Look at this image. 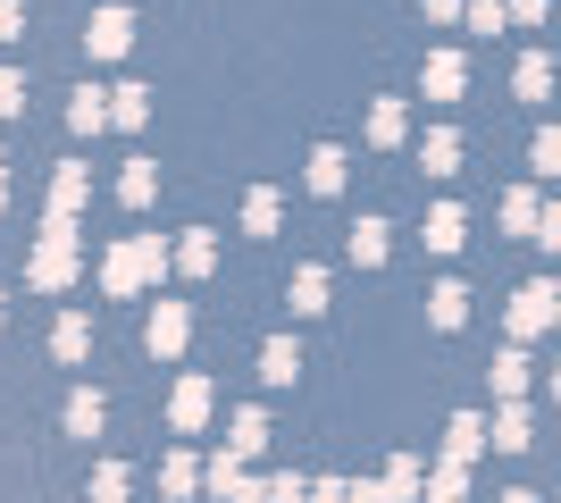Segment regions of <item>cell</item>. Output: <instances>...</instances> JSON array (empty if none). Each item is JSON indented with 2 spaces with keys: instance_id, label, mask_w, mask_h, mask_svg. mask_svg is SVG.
<instances>
[{
  "instance_id": "cell-27",
  "label": "cell",
  "mask_w": 561,
  "mask_h": 503,
  "mask_svg": "<svg viewBox=\"0 0 561 503\" xmlns=\"http://www.w3.org/2000/svg\"><path fill=\"white\" fill-rule=\"evenodd\" d=\"M402 101H369V144H402Z\"/></svg>"
},
{
  "instance_id": "cell-6",
  "label": "cell",
  "mask_w": 561,
  "mask_h": 503,
  "mask_svg": "<svg viewBox=\"0 0 561 503\" xmlns=\"http://www.w3.org/2000/svg\"><path fill=\"white\" fill-rule=\"evenodd\" d=\"M210 403H218V395H210V378H185L176 395H168V428H176V436H202Z\"/></svg>"
},
{
  "instance_id": "cell-26",
  "label": "cell",
  "mask_w": 561,
  "mask_h": 503,
  "mask_svg": "<svg viewBox=\"0 0 561 503\" xmlns=\"http://www.w3.org/2000/svg\"><path fill=\"white\" fill-rule=\"evenodd\" d=\"M512 84H519V93H528V101H545V93H553V59H545V50H528Z\"/></svg>"
},
{
  "instance_id": "cell-19",
  "label": "cell",
  "mask_w": 561,
  "mask_h": 503,
  "mask_svg": "<svg viewBox=\"0 0 561 503\" xmlns=\"http://www.w3.org/2000/svg\"><path fill=\"white\" fill-rule=\"evenodd\" d=\"M294 311H328V268H319V261H302V268H294Z\"/></svg>"
},
{
  "instance_id": "cell-4",
  "label": "cell",
  "mask_w": 561,
  "mask_h": 503,
  "mask_svg": "<svg viewBox=\"0 0 561 503\" xmlns=\"http://www.w3.org/2000/svg\"><path fill=\"white\" fill-rule=\"evenodd\" d=\"M84 50H93V59H126V50H135V9H93Z\"/></svg>"
},
{
  "instance_id": "cell-21",
  "label": "cell",
  "mask_w": 561,
  "mask_h": 503,
  "mask_svg": "<svg viewBox=\"0 0 561 503\" xmlns=\"http://www.w3.org/2000/svg\"><path fill=\"white\" fill-rule=\"evenodd\" d=\"M519 386H528V353H519V344H503V353H494V395H503V403H519Z\"/></svg>"
},
{
  "instance_id": "cell-37",
  "label": "cell",
  "mask_w": 561,
  "mask_h": 503,
  "mask_svg": "<svg viewBox=\"0 0 561 503\" xmlns=\"http://www.w3.org/2000/svg\"><path fill=\"white\" fill-rule=\"evenodd\" d=\"M25 34V0H0V43H18Z\"/></svg>"
},
{
  "instance_id": "cell-24",
  "label": "cell",
  "mask_w": 561,
  "mask_h": 503,
  "mask_svg": "<svg viewBox=\"0 0 561 503\" xmlns=\"http://www.w3.org/2000/svg\"><path fill=\"white\" fill-rule=\"evenodd\" d=\"M386 236H394L386 218H360V227H352V261H360V268H377V261H386Z\"/></svg>"
},
{
  "instance_id": "cell-1",
  "label": "cell",
  "mask_w": 561,
  "mask_h": 503,
  "mask_svg": "<svg viewBox=\"0 0 561 503\" xmlns=\"http://www.w3.org/2000/svg\"><path fill=\"white\" fill-rule=\"evenodd\" d=\"M168 268V243L160 236H126V243H110V261H101V286L126 302V294H142L151 277Z\"/></svg>"
},
{
  "instance_id": "cell-28",
  "label": "cell",
  "mask_w": 561,
  "mask_h": 503,
  "mask_svg": "<svg viewBox=\"0 0 561 503\" xmlns=\"http://www.w3.org/2000/svg\"><path fill=\"white\" fill-rule=\"evenodd\" d=\"M160 487H168V495H193V487H202V461H193V454H168L160 461Z\"/></svg>"
},
{
  "instance_id": "cell-11",
  "label": "cell",
  "mask_w": 561,
  "mask_h": 503,
  "mask_svg": "<svg viewBox=\"0 0 561 503\" xmlns=\"http://www.w3.org/2000/svg\"><path fill=\"white\" fill-rule=\"evenodd\" d=\"M420 84H427V93H436V101H453V93H461V84H469V59H461V50H436Z\"/></svg>"
},
{
  "instance_id": "cell-34",
  "label": "cell",
  "mask_w": 561,
  "mask_h": 503,
  "mask_svg": "<svg viewBox=\"0 0 561 503\" xmlns=\"http://www.w3.org/2000/svg\"><path fill=\"white\" fill-rule=\"evenodd\" d=\"M420 503H461V470H453V461H445V470H436V479L420 487Z\"/></svg>"
},
{
  "instance_id": "cell-41",
  "label": "cell",
  "mask_w": 561,
  "mask_h": 503,
  "mask_svg": "<svg viewBox=\"0 0 561 503\" xmlns=\"http://www.w3.org/2000/svg\"><path fill=\"white\" fill-rule=\"evenodd\" d=\"M420 9H427V18H461L469 0H420Z\"/></svg>"
},
{
  "instance_id": "cell-15",
  "label": "cell",
  "mask_w": 561,
  "mask_h": 503,
  "mask_svg": "<svg viewBox=\"0 0 561 503\" xmlns=\"http://www.w3.org/2000/svg\"><path fill=\"white\" fill-rule=\"evenodd\" d=\"M420 160H427V176H453V168H461V135H453V126H427Z\"/></svg>"
},
{
  "instance_id": "cell-23",
  "label": "cell",
  "mask_w": 561,
  "mask_h": 503,
  "mask_svg": "<svg viewBox=\"0 0 561 503\" xmlns=\"http://www.w3.org/2000/svg\"><path fill=\"white\" fill-rule=\"evenodd\" d=\"M427 319H436V328H461V319H469V286H453V277H445V286L427 294Z\"/></svg>"
},
{
  "instance_id": "cell-2",
  "label": "cell",
  "mask_w": 561,
  "mask_h": 503,
  "mask_svg": "<svg viewBox=\"0 0 561 503\" xmlns=\"http://www.w3.org/2000/svg\"><path fill=\"white\" fill-rule=\"evenodd\" d=\"M76 268H84L76 218H50V227H43V243H34V261H25V277H34L43 294H59V286H76Z\"/></svg>"
},
{
  "instance_id": "cell-42",
  "label": "cell",
  "mask_w": 561,
  "mask_h": 503,
  "mask_svg": "<svg viewBox=\"0 0 561 503\" xmlns=\"http://www.w3.org/2000/svg\"><path fill=\"white\" fill-rule=\"evenodd\" d=\"M545 9H553V0H512V18H528V25H537Z\"/></svg>"
},
{
  "instance_id": "cell-43",
  "label": "cell",
  "mask_w": 561,
  "mask_h": 503,
  "mask_svg": "<svg viewBox=\"0 0 561 503\" xmlns=\"http://www.w3.org/2000/svg\"><path fill=\"white\" fill-rule=\"evenodd\" d=\"M0 210H9V160H0Z\"/></svg>"
},
{
  "instance_id": "cell-36",
  "label": "cell",
  "mask_w": 561,
  "mask_h": 503,
  "mask_svg": "<svg viewBox=\"0 0 561 503\" xmlns=\"http://www.w3.org/2000/svg\"><path fill=\"white\" fill-rule=\"evenodd\" d=\"M537 218H545L537 193H512V202H503V227H537Z\"/></svg>"
},
{
  "instance_id": "cell-35",
  "label": "cell",
  "mask_w": 561,
  "mask_h": 503,
  "mask_svg": "<svg viewBox=\"0 0 561 503\" xmlns=\"http://www.w3.org/2000/svg\"><path fill=\"white\" fill-rule=\"evenodd\" d=\"M0 118H25V76L0 68Z\"/></svg>"
},
{
  "instance_id": "cell-3",
  "label": "cell",
  "mask_w": 561,
  "mask_h": 503,
  "mask_svg": "<svg viewBox=\"0 0 561 503\" xmlns=\"http://www.w3.org/2000/svg\"><path fill=\"white\" fill-rule=\"evenodd\" d=\"M142 344H151L160 361H176V353L193 344V311H185V302H151V319H142Z\"/></svg>"
},
{
  "instance_id": "cell-17",
  "label": "cell",
  "mask_w": 561,
  "mask_h": 503,
  "mask_svg": "<svg viewBox=\"0 0 561 503\" xmlns=\"http://www.w3.org/2000/svg\"><path fill=\"white\" fill-rule=\"evenodd\" d=\"M110 126H151V84H117L110 93Z\"/></svg>"
},
{
  "instance_id": "cell-30",
  "label": "cell",
  "mask_w": 561,
  "mask_h": 503,
  "mask_svg": "<svg viewBox=\"0 0 561 503\" xmlns=\"http://www.w3.org/2000/svg\"><path fill=\"white\" fill-rule=\"evenodd\" d=\"M126 487H135L126 461H101V470H93V503H126Z\"/></svg>"
},
{
  "instance_id": "cell-46",
  "label": "cell",
  "mask_w": 561,
  "mask_h": 503,
  "mask_svg": "<svg viewBox=\"0 0 561 503\" xmlns=\"http://www.w3.org/2000/svg\"><path fill=\"white\" fill-rule=\"evenodd\" d=\"M0 328H9V294H0Z\"/></svg>"
},
{
  "instance_id": "cell-7",
  "label": "cell",
  "mask_w": 561,
  "mask_h": 503,
  "mask_svg": "<svg viewBox=\"0 0 561 503\" xmlns=\"http://www.w3.org/2000/svg\"><path fill=\"white\" fill-rule=\"evenodd\" d=\"M478 454H486V420H478V411H461V420L445 428V461H453V470H469Z\"/></svg>"
},
{
  "instance_id": "cell-44",
  "label": "cell",
  "mask_w": 561,
  "mask_h": 503,
  "mask_svg": "<svg viewBox=\"0 0 561 503\" xmlns=\"http://www.w3.org/2000/svg\"><path fill=\"white\" fill-rule=\"evenodd\" d=\"M494 503H537V495H519V487H512V495H494Z\"/></svg>"
},
{
  "instance_id": "cell-38",
  "label": "cell",
  "mask_w": 561,
  "mask_h": 503,
  "mask_svg": "<svg viewBox=\"0 0 561 503\" xmlns=\"http://www.w3.org/2000/svg\"><path fill=\"white\" fill-rule=\"evenodd\" d=\"M537 243H545V252H561V210H545V218H537Z\"/></svg>"
},
{
  "instance_id": "cell-31",
  "label": "cell",
  "mask_w": 561,
  "mask_h": 503,
  "mask_svg": "<svg viewBox=\"0 0 561 503\" xmlns=\"http://www.w3.org/2000/svg\"><path fill=\"white\" fill-rule=\"evenodd\" d=\"M494 445H503V454H528V411H519V403H503V420H494Z\"/></svg>"
},
{
  "instance_id": "cell-45",
  "label": "cell",
  "mask_w": 561,
  "mask_h": 503,
  "mask_svg": "<svg viewBox=\"0 0 561 503\" xmlns=\"http://www.w3.org/2000/svg\"><path fill=\"white\" fill-rule=\"evenodd\" d=\"M553 403H561V361H553Z\"/></svg>"
},
{
  "instance_id": "cell-13",
  "label": "cell",
  "mask_w": 561,
  "mask_h": 503,
  "mask_svg": "<svg viewBox=\"0 0 561 503\" xmlns=\"http://www.w3.org/2000/svg\"><path fill=\"white\" fill-rule=\"evenodd\" d=\"M101 428H110V403H101L93 386H76L68 395V436H101Z\"/></svg>"
},
{
  "instance_id": "cell-20",
  "label": "cell",
  "mask_w": 561,
  "mask_h": 503,
  "mask_svg": "<svg viewBox=\"0 0 561 503\" xmlns=\"http://www.w3.org/2000/svg\"><path fill=\"white\" fill-rule=\"evenodd\" d=\"M151 193H160V168H151V160H126V176H117V202H126V210H142Z\"/></svg>"
},
{
  "instance_id": "cell-5",
  "label": "cell",
  "mask_w": 561,
  "mask_h": 503,
  "mask_svg": "<svg viewBox=\"0 0 561 503\" xmlns=\"http://www.w3.org/2000/svg\"><path fill=\"white\" fill-rule=\"evenodd\" d=\"M553 319H561V294H553V286H519V302H512V344L545 335Z\"/></svg>"
},
{
  "instance_id": "cell-8",
  "label": "cell",
  "mask_w": 561,
  "mask_h": 503,
  "mask_svg": "<svg viewBox=\"0 0 561 503\" xmlns=\"http://www.w3.org/2000/svg\"><path fill=\"white\" fill-rule=\"evenodd\" d=\"M84 193H93V176H84L76 160H59V176H50V218H76V210H84Z\"/></svg>"
},
{
  "instance_id": "cell-10",
  "label": "cell",
  "mask_w": 561,
  "mask_h": 503,
  "mask_svg": "<svg viewBox=\"0 0 561 503\" xmlns=\"http://www.w3.org/2000/svg\"><path fill=\"white\" fill-rule=\"evenodd\" d=\"M294 378H302V353H294L285 335H268V344H260V386H294Z\"/></svg>"
},
{
  "instance_id": "cell-14",
  "label": "cell",
  "mask_w": 561,
  "mask_h": 503,
  "mask_svg": "<svg viewBox=\"0 0 561 503\" xmlns=\"http://www.w3.org/2000/svg\"><path fill=\"white\" fill-rule=\"evenodd\" d=\"M50 353H59V361H84V353H93V319L68 311L59 328H50Z\"/></svg>"
},
{
  "instance_id": "cell-25",
  "label": "cell",
  "mask_w": 561,
  "mask_h": 503,
  "mask_svg": "<svg viewBox=\"0 0 561 503\" xmlns=\"http://www.w3.org/2000/svg\"><path fill=\"white\" fill-rule=\"evenodd\" d=\"M427 252H461V210H453V202L427 210Z\"/></svg>"
},
{
  "instance_id": "cell-18",
  "label": "cell",
  "mask_w": 561,
  "mask_h": 503,
  "mask_svg": "<svg viewBox=\"0 0 561 503\" xmlns=\"http://www.w3.org/2000/svg\"><path fill=\"white\" fill-rule=\"evenodd\" d=\"M227 454H234V461L268 454V420H260V411H234V436H227Z\"/></svg>"
},
{
  "instance_id": "cell-39",
  "label": "cell",
  "mask_w": 561,
  "mask_h": 503,
  "mask_svg": "<svg viewBox=\"0 0 561 503\" xmlns=\"http://www.w3.org/2000/svg\"><path fill=\"white\" fill-rule=\"evenodd\" d=\"M310 503H352V487L344 479H319V487H310Z\"/></svg>"
},
{
  "instance_id": "cell-32",
  "label": "cell",
  "mask_w": 561,
  "mask_h": 503,
  "mask_svg": "<svg viewBox=\"0 0 561 503\" xmlns=\"http://www.w3.org/2000/svg\"><path fill=\"white\" fill-rule=\"evenodd\" d=\"M461 18L478 25V34H503V18H512V0H469Z\"/></svg>"
},
{
  "instance_id": "cell-9",
  "label": "cell",
  "mask_w": 561,
  "mask_h": 503,
  "mask_svg": "<svg viewBox=\"0 0 561 503\" xmlns=\"http://www.w3.org/2000/svg\"><path fill=\"white\" fill-rule=\"evenodd\" d=\"M168 261L185 268V277H210V268H218V236H210V227H185V243H176Z\"/></svg>"
},
{
  "instance_id": "cell-12",
  "label": "cell",
  "mask_w": 561,
  "mask_h": 503,
  "mask_svg": "<svg viewBox=\"0 0 561 503\" xmlns=\"http://www.w3.org/2000/svg\"><path fill=\"white\" fill-rule=\"evenodd\" d=\"M68 126H76V135H101V126H110V93H101V84H76Z\"/></svg>"
},
{
  "instance_id": "cell-22",
  "label": "cell",
  "mask_w": 561,
  "mask_h": 503,
  "mask_svg": "<svg viewBox=\"0 0 561 503\" xmlns=\"http://www.w3.org/2000/svg\"><path fill=\"white\" fill-rule=\"evenodd\" d=\"M302 176H310V193H344V151H335V144H319Z\"/></svg>"
},
{
  "instance_id": "cell-29",
  "label": "cell",
  "mask_w": 561,
  "mask_h": 503,
  "mask_svg": "<svg viewBox=\"0 0 561 503\" xmlns=\"http://www.w3.org/2000/svg\"><path fill=\"white\" fill-rule=\"evenodd\" d=\"M386 487H394V495H402V503H420V487H427V470H420V461H411V454H394V461H386Z\"/></svg>"
},
{
  "instance_id": "cell-33",
  "label": "cell",
  "mask_w": 561,
  "mask_h": 503,
  "mask_svg": "<svg viewBox=\"0 0 561 503\" xmlns=\"http://www.w3.org/2000/svg\"><path fill=\"white\" fill-rule=\"evenodd\" d=\"M528 160H537V176H561V126H545L537 144H528Z\"/></svg>"
},
{
  "instance_id": "cell-40",
  "label": "cell",
  "mask_w": 561,
  "mask_h": 503,
  "mask_svg": "<svg viewBox=\"0 0 561 503\" xmlns=\"http://www.w3.org/2000/svg\"><path fill=\"white\" fill-rule=\"evenodd\" d=\"M352 503H402V495H394L386 479H377V487H352Z\"/></svg>"
},
{
  "instance_id": "cell-16",
  "label": "cell",
  "mask_w": 561,
  "mask_h": 503,
  "mask_svg": "<svg viewBox=\"0 0 561 503\" xmlns=\"http://www.w3.org/2000/svg\"><path fill=\"white\" fill-rule=\"evenodd\" d=\"M277 218H285V193H277V185H252V202H243V227H252V236H277Z\"/></svg>"
}]
</instances>
